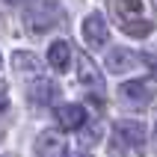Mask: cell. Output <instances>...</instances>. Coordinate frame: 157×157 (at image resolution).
Here are the masks:
<instances>
[{
	"instance_id": "cell-1",
	"label": "cell",
	"mask_w": 157,
	"mask_h": 157,
	"mask_svg": "<svg viewBox=\"0 0 157 157\" xmlns=\"http://www.w3.org/2000/svg\"><path fill=\"white\" fill-rule=\"evenodd\" d=\"M110 12L116 15L119 27H122L128 36H148L154 30V21L151 18H142V12H148V3H140V0H119V3H110Z\"/></svg>"
},
{
	"instance_id": "cell-2",
	"label": "cell",
	"mask_w": 157,
	"mask_h": 157,
	"mask_svg": "<svg viewBox=\"0 0 157 157\" xmlns=\"http://www.w3.org/2000/svg\"><path fill=\"white\" fill-rule=\"evenodd\" d=\"M157 95V80L151 77H140V80H128L119 86V98H122L128 107H145L151 104Z\"/></svg>"
},
{
	"instance_id": "cell-3",
	"label": "cell",
	"mask_w": 157,
	"mask_h": 157,
	"mask_svg": "<svg viewBox=\"0 0 157 157\" xmlns=\"http://www.w3.org/2000/svg\"><path fill=\"white\" fill-rule=\"evenodd\" d=\"M59 24V6L56 3H30L27 6V27L33 33H48Z\"/></svg>"
},
{
	"instance_id": "cell-4",
	"label": "cell",
	"mask_w": 157,
	"mask_h": 157,
	"mask_svg": "<svg viewBox=\"0 0 157 157\" xmlns=\"http://www.w3.org/2000/svg\"><path fill=\"white\" fill-rule=\"evenodd\" d=\"M113 142L116 148H140L145 142V124L133 122V119H122L113 124Z\"/></svg>"
},
{
	"instance_id": "cell-5",
	"label": "cell",
	"mask_w": 157,
	"mask_h": 157,
	"mask_svg": "<svg viewBox=\"0 0 157 157\" xmlns=\"http://www.w3.org/2000/svg\"><path fill=\"white\" fill-rule=\"evenodd\" d=\"M86 107L83 104H62L56 110V124H59L62 131H83V124H86Z\"/></svg>"
},
{
	"instance_id": "cell-6",
	"label": "cell",
	"mask_w": 157,
	"mask_h": 157,
	"mask_svg": "<svg viewBox=\"0 0 157 157\" xmlns=\"http://www.w3.org/2000/svg\"><path fill=\"white\" fill-rule=\"evenodd\" d=\"M83 39H86V44H92V48H101V44H107V39H110V30H107V21L98 15V12L86 15V21H83Z\"/></svg>"
},
{
	"instance_id": "cell-7",
	"label": "cell",
	"mask_w": 157,
	"mask_h": 157,
	"mask_svg": "<svg viewBox=\"0 0 157 157\" xmlns=\"http://www.w3.org/2000/svg\"><path fill=\"white\" fill-rule=\"evenodd\" d=\"M140 62H145V56H140V53H133V51H124V48H116V51L107 53V68L113 71V74H124V71L136 68Z\"/></svg>"
},
{
	"instance_id": "cell-8",
	"label": "cell",
	"mask_w": 157,
	"mask_h": 157,
	"mask_svg": "<svg viewBox=\"0 0 157 157\" xmlns=\"http://www.w3.org/2000/svg\"><path fill=\"white\" fill-rule=\"evenodd\" d=\"M77 80L83 83V86H89V89H98V92H104V77H101V71H98V65L92 59H89L86 53H80L77 56Z\"/></svg>"
},
{
	"instance_id": "cell-9",
	"label": "cell",
	"mask_w": 157,
	"mask_h": 157,
	"mask_svg": "<svg viewBox=\"0 0 157 157\" xmlns=\"http://www.w3.org/2000/svg\"><path fill=\"white\" fill-rule=\"evenodd\" d=\"M65 154V145H62L59 133H39L36 140V157H62Z\"/></svg>"
},
{
	"instance_id": "cell-10",
	"label": "cell",
	"mask_w": 157,
	"mask_h": 157,
	"mask_svg": "<svg viewBox=\"0 0 157 157\" xmlns=\"http://www.w3.org/2000/svg\"><path fill=\"white\" fill-rule=\"evenodd\" d=\"M68 62H71V44L68 42H53L48 48V65L56 71H68Z\"/></svg>"
},
{
	"instance_id": "cell-11",
	"label": "cell",
	"mask_w": 157,
	"mask_h": 157,
	"mask_svg": "<svg viewBox=\"0 0 157 157\" xmlns=\"http://www.w3.org/2000/svg\"><path fill=\"white\" fill-rule=\"evenodd\" d=\"M12 65H15L18 74H27V77H36V74H42V59L36 56V53H24L18 51L12 56Z\"/></svg>"
},
{
	"instance_id": "cell-12",
	"label": "cell",
	"mask_w": 157,
	"mask_h": 157,
	"mask_svg": "<svg viewBox=\"0 0 157 157\" xmlns=\"http://www.w3.org/2000/svg\"><path fill=\"white\" fill-rule=\"evenodd\" d=\"M59 98V86L51 83V80H39L33 89H30V101L33 104H53Z\"/></svg>"
},
{
	"instance_id": "cell-13",
	"label": "cell",
	"mask_w": 157,
	"mask_h": 157,
	"mask_svg": "<svg viewBox=\"0 0 157 157\" xmlns=\"http://www.w3.org/2000/svg\"><path fill=\"white\" fill-rule=\"evenodd\" d=\"M98 133H101V128L95 124V128H89V131L80 133V142H83V145H95V142H98Z\"/></svg>"
},
{
	"instance_id": "cell-14",
	"label": "cell",
	"mask_w": 157,
	"mask_h": 157,
	"mask_svg": "<svg viewBox=\"0 0 157 157\" xmlns=\"http://www.w3.org/2000/svg\"><path fill=\"white\" fill-rule=\"evenodd\" d=\"M6 107H9V83L0 80V113H6Z\"/></svg>"
},
{
	"instance_id": "cell-15",
	"label": "cell",
	"mask_w": 157,
	"mask_h": 157,
	"mask_svg": "<svg viewBox=\"0 0 157 157\" xmlns=\"http://www.w3.org/2000/svg\"><path fill=\"white\" fill-rule=\"evenodd\" d=\"M62 157H89V154H86V151H68V148H65Z\"/></svg>"
}]
</instances>
